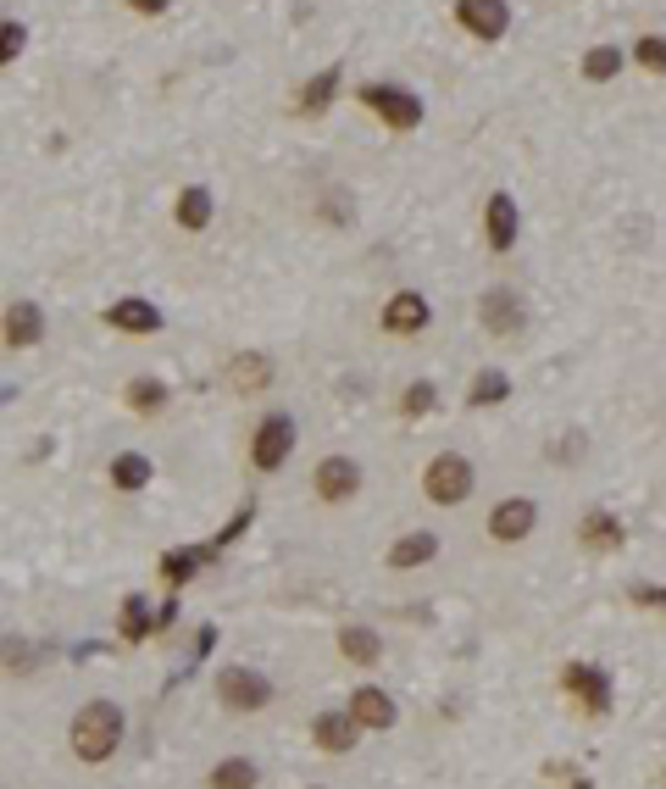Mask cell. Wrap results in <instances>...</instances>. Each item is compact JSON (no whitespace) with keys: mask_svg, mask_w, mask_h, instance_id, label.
<instances>
[{"mask_svg":"<svg viewBox=\"0 0 666 789\" xmlns=\"http://www.w3.org/2000/svg\"><path fill=\"white\" fill-rule=\"evenodd\" d=\"M123 734H128V717H123V707H117V701H84V707H78V717H73V728H67V739H73V756H78L84 767H101V762H112V756L123 751Z\"/></svg>","mask_w":666,"mask_h":789,"instance_id":"cell-1","label":"cell"},{"mask_svg":"<svg viewBox=\"0 0 666 789\" xmlns=\"http://www.w3.org/2000/svg\"><path fill=\"white\" fill-rule=\"evenodd\" d=\"M356 101H361L367 112H377V123H384L389 133H411V128H422V96H417V89H406V84L372 78V84L356 89Z\"/></svg>","mask_w":666,"mask_h":789,"instance_id":"cell-2","label":"cell"},{"mask_svg":"<svg viewBox=\"0 0 666 789\" xmlns=\"http://www.w3.org/2000/svg\"><path fill=\"white\" fill-rule=\"evenodd\" d=\"M212 695H217L222 712H267V707H272V678H267L261 667L228 662V667H217Z\"/></svg>","mask_w":666,"mask_h":789,"instance_id":"cell-3","label":"cell"},{"mask_svg":"<svg viewBox=\"0 0 666 789\" xmlns=\"http://www.w3.org/2000/svg\"><path fill=\"white\" fill-rule=\"evenodd\" d=\"M295 445H300L295 417H290V411H261V423L251 429V468H256V473H278V468H290Z\"/></svg>","mask_w":666,"mask_h":789,"instance_id":"cell-4","label":"cell"},{"mask_svg":"<svg viewBox=\"0 0 666 789\" xmlns=\"http://www.w3.org/2000/svg\"><path fill=\"white\" fill-rule=\"evenodd\" d=\"M478 489V473L461 450H439L434 461L422 468V495L434 506H466V495Z\"/></svg>","mask_w":666,"mask_h":789,"instance_id":"cell-5","label":"cell"},{"mask_svg":"<svg viewBox=\"0 0 666 789\" xmlns=\"http://www.w3.org/2000/svg\"><path fill=\"white\" fill-rule=\"evenodd\" d=\"M561 695L573 701L578 712H589V717H605L611 712V678L594 667V662H566L561 667Z\"/></svg>","mask_w":666,"mask_h":789,"instance_id":"cell-6","label":"cell"},{"mask_svg":"<svg viewBox=\"0 0 666 789\" xmlns=\"http://www.w3.org/2000/svg\"><path fill=\"white\" fill-rule=\"evenodd\" d=\"M311 495L328 506H345L361 495V461L356 456H322L311 468Z\"/></svg>","mask_w":666,"mask_h":789,"instance_id":"cell-7","label":"cell"},{"mask_svg":"<svg viewBox=\"0 0 666 789\" xmlns=\"http://www.w3.org/2000/svg\"><path fill=\"white\" fill-rule=\"evenodd\" d=\"M534 529H539V506H534L528 495L495 500V506H489V523H484V534H489L495 545H522Z\"/></svg>","mask_w":666,"mask_h":789,"instance_id":"cell-8","label":"cell"},{"mask_svg":"<svg viewBox=\"0 0 666 789\" xmlns=\"http://www.w3.org/2000/svg\"><path fill=\"white\" fill-rule=\"evenodd\" d=\"M478 322H484V334H495V340H516L522 329H528V306H522L516 290L495 284V290H484V301H478Z\"/></svg>","mask_w":666,"mask_h":789,"instance_id":"cell-9","label":"cell"},{"mask_svg":"<svg viewBox=\"0 0 666 789\" xmlns=\"http://www.w3.org/2000/svg\"><path fill=\"white\" fill-rule=\"evenodd\" d=\"M427 322H434V306H427V295H422V290H395V295L384 301V311H377V329L395 334V340L422 334Z\"/></svg>","mask_w":666,"mask_h":789,"instance_id":"cell-10","label":"cell"},{"mask_svg":"<svg viewBox=\"0 0 666 789\" xmlns=\"http://www.w3.org/2000/svg\"><path fill=\"white\" fill-rule=\"evenodd\" d=\"M456 23L466 28V39L500 44L511 28V0H456Z\"/></svg>","mask_w":666,"mask_h":789,"instance_id":"cell-11","label":"cell"},{"mask_svg":"<svg viewBox=\"0 0 666 789\" xmlns=\"http://www.w3.org/2000/svg\"><path fill=\"white\" fill-rule=\"evenodd\" d=\"M345 712L356 717V728H361V734H389V728L400 723L395 695H389V689H377V684H361V689H350V707H345Z\"/></svg>","mask_w":666,"mask_h":789,"instance_id":"cell-12","label":"cell"},{"mask_svg":"<svg viewBox=\"0 0 666 789\" xmlns=\"http://www.w3.org/2000/svg\"><path fill=\"white\" fill-rule=\"evenodd\" d=\"M44 306L39 301H12L7 306V317H0V340H7V351H34V345H44Z\"/></svg>","mask_w":666,"mask_h":789,"instance_id":"cell-13","label":"cell"},{"mask_svg":"<svg viewBox=\"0 0 666 789\" xmlns=\"http://www.w3.org/2000/svg\"><path fill=\"white\" fill-rule=\"evenodd\" d=\"M101 322H106V329H117V334H162V329H167L162 306H151L145 295H123V301H112V306L101 311Z\"/></svg>","mask_w":666,"mask_h":789,"instance_id":"cell-14","label":"cell"},{"mask_svg":"<svg viewBox=\"0 0 666 789\" xmlns=\"http://www.w3.org/2000/svg\"><path fill=\"white\" fill-rule=\"evenodd\" d=\"M516 234H522L516 195H511V190H495V195L484 201V240H489V251H495V256H505V251L516 245Z\"/></svg>","mask_w":666,"mask_h":789,"instance_id":"cell-15","label":"cell"},{"mask_svg":"<svg viewBox=\"0 0 666 789\" xmlns=\"http://www.w3.org/2000/svg\"><path fill=\"white\" fill-rule=\"evenodd\" d=\"M356 739H361V728H356V717L340 707V712H317L311 717V746L322 751V756H350L356 751Z\"/></svg>","mask_w":666,"mask_h":789,"instance_id":"cell-16","label":"cell"},{"mask_svg":"<svg viewBox=\"0 0 666 789\" xmlns=\"http://www.w3.org/2000/svg\"><path fill=\"white\" fill-rule=\"evenodd\" d=\"M578 545L584 550H600V556H616L628 545V529L616 512H605V506H589V512L578 518Z\"/></svg>","mask_w":666,"mask_h":789,"instance_id":"cell-17","label":"cell"},{"mask_svg":"<svg viewBox=\"0 0 666 789\" xmlns=\"http://www.w3.org/2000/svg\"><path fill=\"white\" fill-rule=\"evenodd\" d=\"M222 379H228L233 395H267V384H272V356H261V351H233L228 367H222Z\"/></svg>","mask_w":666,"mask_h":789,"instance_id":"cell-18","label":"cell"},{"mask_svg":"<svg viewBox=\"0 0 666 789\" xmlns=\"http://www.w3.org/2000/svg\"><path fill=\"white\" fill-rule=\"evenodd\" d=\"M217 545H172V550H162V562H156V573L167 578V589H183L189 578H195L201 568H212L217 562Z\"/></svg>","mask_w":666,"mask_h":789,"instance_id":"cell-19","label":"cell"},{"mask_svg":"<svg viewBox=\"0 0 666 789\" xmlns=\"http://www.w3.org/2000/svg\"><path fill=\"white\" fill-rule=\"evenodd\" d=\"M340 84H345L340 62L322 67V73H311V78L300 84V96H295V117H322L333 101H340Z\"/></svg>","mask_w":666,"mask_h":789,"instance_id":"cell-20","label":"cell"},{"mask_svg":"<svg viewBox=\"0 0 666 789\" xmlns=\"http://www.w3.org/2000/svg\"><path fill=\"white\" fill-rule=\"evenodd\" d=\"M106 479H112L117 495H139V489L156 479V461H151L145 450H117V456L106 461Z\"/></svg>","mask_w":666,"mask_h":789,"instance_id":"cell-21","label":"cell"},{"mask_svg":"<svg viewBox=\"0 0 666 789\" xmlns=\"http://www.w3.org/2000/svg\"><path fill=\"white\" fill-rule=\"evenodd\" d=\"M117 634H123V645H145V639H156V612H151V600L139 595V589H128V595H123Z\"/></svg>","mask_w":666,"mask_h":789,"instance_id":"cell-22","label":"cell"},{"mask_svg":"<svg viewBox=\"0 0 666 789\" xmlns=\"http://www.w3.org/2000/svg\"><path fill=\"white\" fill-rule=\"evenodd\" d=\"M340 657L350 667H377L384 662V639H377V628H367V623H345L340 628Z\"/></svg>","mask_w":666,"mask_h":789,"instance_id":"cell-23","label":"cell"},{"mask_svg":"<svg viewBox=\"0 0 666 789\" xmlns=\"http://www.w3.org/2000/svg\"><path fill=\"white\" fill-rule=\"evenodd\" d=\"M212 190H206V183H183V190H178V201H172V222L183 228V234H201V228L212 222Z\"/></svg>","mask_w":666,"mask_h":789,"instance_id":"cell-24","label":"cell"},{"mask_svg":"<svg viewBox=\"0 0 666 789\" xmlns=\"http://www.w3.org/2000/svg\"><path fill=\"white\" fill-rule=\"evenodd\" d=\"M434 556H439V534H434V529H411V534H400V539L389 545V568L406 573V568L434 562Z\"/></svg>","mask_w":666,"mask_h":789,"instance_id":"cell-25","label":"cell"},{"mask_svg":"<svg viewBox=\"0 0 666 789\" xmlns=\"http://www.w3.org/2000/svg\"><path fill=\"white\" fill-rule=\"evenodd\" d=\"M167 400H172V390H167L162 379H151V373H139V379H128V384H123V406H128V411H139V417H156V411H167Z\"/></svg>","mask_w":666,"mask_h":789,"instance_id":"cell-26","label":"cell"},{"mask_svg":"<svg viewBox=\"0 0 666 789\" xmlns=\"http://www.w3.org/2000/svg\"><path fill=\"white\" fill-rule=\"evenodd\" d=\"M256 784H261V767L251 756H222L206 773V789H256Z\"/></svg>","mask_w":666,"mask_h":789,"instance_id":"cell-27","label":"cell"},{"mask_svg":"<svg viewBox=\"0 0 666 789\" xmlns=\"http://www.w3.org/2000/svg\"><path fill=\"white\" fill-rule=\"evenodd\" d=\"M500 400H511V373L505 367H478V379L466 390V406H500Z\"/></svg>","mask_w":666,"mask_h":789,"instance_id":"cell-28","label":"cell"},{"mask_svg":"<svg viewBox=\"0 0 666 789\" xmlns=\"http://www.w3.org/2000/svg\"><path fill=\"white\" fill-rule=\"evenodd\" d=\"M623 51L616 44H594V51H584V62H578V73H584V84H611L616 73H623Z\"/></svg>","mask_w":666,"mask_h":789,"instance_id":"cell-29","label":"cell"},{"mask_svg":"<svg viewBox=\"0 0 666 789\" xmlns=\"http://www.w3.org/2000/svg\"><path fill=\"white\" fill-rule=\"evenodd\" d=\"M34 645L28 639H17V634H0V667H7V673H28L34 667Z\"/></svg>","mask_w":666,"mask_h":789,"instance_id":"cell-30","label":"cell"},{"mask_svg":"<svg viewBox=\"0 0 666 789\" xmlns=\"http://www.w3.org/2000/svg\"><path fill=\"white\" fill-rule=\"evenodd\" d=\"M633 62L644 73H666V34H639L633 39Z\"/></svg>","mask_w":666,"mask_h":789,"instance_id":"cell-31","label":"cell"},{"mask_svg":"<svg viewBox=\"0 0 666 789\" xmlns=\"http://www.w3.org/2000/svg\"><path fill=\"white\" fill-rule=\"evenodd\" d=\"M434 406H439V390L427 384V379H417V384H406V390H400V411H406V417H427Z\"/></svg>","mask_w":666,"mask_h":789,"instance_id":"cell-32","label":"cell"},{"mask_svg":"<svg viewBox=\"0 0 666 789\" xmlns=\"http://www.w3.org/2000/svg\"><path fill=\"white\" fill-rule=\"evenodd\" d=\"M23 44H28V28L17 17H7V23H0V67H12L23 56Z\"/></svg>","mask_w":666,"mask_h":789,"instance_id":"cell-33","label":"cell"},{"mask_svg":"<svg viewBox=\"0 0 666 789\" xmlns=\"http://www.w3.org/2000/svg\"><path fill=\"white\" fill-rule=\"evenodd\" d=\"M251 523H256V500H245V506H240V512H233V518H228V523L217 529V539H212V545H217V550H228V545H233V539H240V534H245Z\"/></svg>","mask_w":666,"mask_h":789,"instance_id":"cell-34","label":"cell"},{"mask_svg":"<svg viewBox=\"0 0 666 789\" xmlns=\"http://www.w3.org/2000/svg\"><path fill=\"white\" fill-rule=\"evenodd\" d=\"M628 600L644 612H666V584H628Z\"/></svg>","mask_w":666,"mask_h":789,"instance_id":"cell-35","label":"cell"},{"mask_svg":"<svg viewBox=\"0 0 666 789\" xmlns=\"http://www.w3.org/2000/svg\"><path fill=\"white\" fill-rule=\"evenodd\" d=\"M172 623H178V589L162 600V607H156V639H167L172 634Z\"/></svg>","mask_w":666,"mask_h":789,"instance_id":"cell-36","label":"cell"},{"mask_svg":"<svg viewBox=\"0 0 666 789\" xmlns=\"http://www.w3.org/2000/svg\"><path fill=\"white\" fill-rule=\"evenodd\" d=\"M172 7V0H128V12H139V17H162Z\"/></svg>","mask_w":666,"mask_h":789,"instance_id":"cell-37","label":"cell"},{"mask_svg":"<svg viewBox=\"0 0 666 789\" xmlns=\"http://www.w3.org/2000/svg\"><path fill=\"white\" fill-rule=\"evenodd\" d=\"M212 645H217V628H201V634H195V645H189V651H195V662H206V657H212Z\"/></svg>","mask_w":666,"mask_h":789,"instance_id":"cell-38","label":"cell"},{"mask_svg":"<svg viewBox=\"0 0 666 789\" xmlns=\"http://www.w3.org/2000/svg\"><path fill=\"white\" fill-rule=\"evenodd\" d=\"M7 395H12V390H0V406H7Z\"/></svg>","mask_w":666,"mask_h":789,"instance_id":"cell-39","label":"cell"},{"mask_svg":"<svg viewBox=\"0 0 666 789\" xmlns=\"http://www.w3.org/2000/svg\"><path fill=\"white\" fill-rule=\"evenodd\" d=\"M661 789H666V773H661Z\"/></svg>","mask_w":666,"mask_h":789,"instance_id":"cell-40","label":"cell"},{"mask_svg":"<svg viewBox=\"0 0 666 789\" xmlns=\"http://www.w3.org/2000/svg\"><path fill=\"white\" fill-rule=\"evenodd\" d=\"M311 789H322V784H311Z\"/></svg>","mask_w":666,"mask_h":789,"instance_id":"cell-41","label":"cell"}]
</instances>
